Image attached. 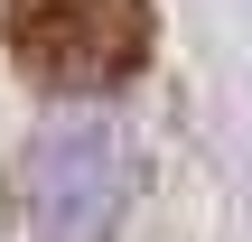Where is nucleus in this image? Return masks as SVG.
I'll return each mask as SVG.
<instances>
[{
	"mask_svg": "<svg viewBox=\"0 0 252 242\" xmlns=\"http://www.w3.org/2000/svg\"><path fill=\"white\" fill-rule=\"evenodd\" d=\"M19 75L56 93H103L150 65V0H0Z\"/></svg>",
	"mask_w": 252,
	"mask_h": 242,
	"instance_id": "1",
	"label": "nucleus"
},
{
	"mask_svg": "<svg viewBox=\"0 0 252 242\" xmlns=\"http://www.w3.org/2000/svg\"><path fill=\"white\" fill-rule=\"evenodd\" d=\"M131 177L140 168L112 121H56L28 149V242H122Z\"/></svg>",
	"mask_w": 252,
	"mask_h": 242,
	"instance_id": "2",
	"label": "nucleus"
}]
</instances>
